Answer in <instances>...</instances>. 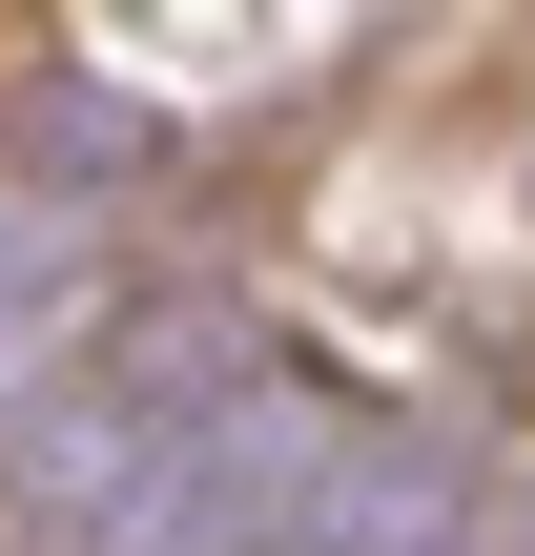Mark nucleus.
Returning a JSON list of instances; mask_svg holds the SVG:
<instances>
[{
	"label": "nucleus",
	"mask_w": 535,
	"mask_h": 556,
	"mask_svg": "<svg viewBox=\"0 0 535 556\" xmlns=\"http://www.w3.org/2000/svg\"><path fill=\"white\" fill-rule=\"evenodd\" d=\"M62 330H82V206H21V186H0V392H21Z\"/></svg>",
	"instance_id": "f257e3e1"
}]
</instances>
